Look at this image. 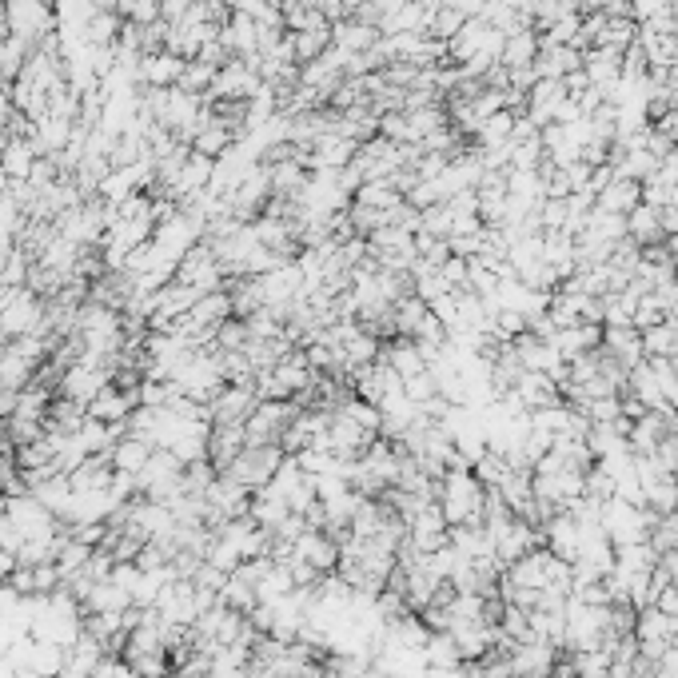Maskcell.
<instances>
[{
  "mask_svg": "<svg viewBox=\"0 0 678 678\" xmlns=\"http://www.w3.org/2000/svg\"><path fill=\"white\" fill-rule=\"evenodd\" d=\"M483 499H487V487L475 479L471 467H447V475L439 479V511L447 527L483 523Z\"/></svg>",
  "mask_w": 678,
  "mask_h": 678,
  "instance_id": "1",
  "label": "cell"
},
{
  "mask_svg": "<svg viewBox=\"0 0 678 678\" xmlns=\"http://www.w3.org/2000/svg\"><path fill=\"white\" fill-rule=\"evenodd\" d=\"M296 415H300V407H296L292 399H260L256 411L244 419V439H248V447L280 443V435L292 427Z\"/></svg>",
  "mask_w": 678,
  "mask_h": 678,
  "instance_id": "2",
  "label": "cell"
},
{
  "mask_svg": "<svg viewBox=\"0 0 678 678\" xmlns=\"http://www.w3.org/2000/svg\"><path fill=\"white\" fill-rule=\"evenodd\" d=\"M284 459H288V455H284L280 443H268V447H244V451L232 459V467H228L224 475H232L236 483H244V487L256 495V491H264V487L276 479V471H280Z\"/></svg>",
  "mask_w": 678,
  "mask_h": 678,
  "instance_id": "3",
  "label": "cell"
},
{
  "mask_svg": "<svg viewBox=\"0 0 678 678\" xmlns=\"http://www.w3.org/2000/svg\"><path fill=\"white\" fill-rule=\"evenodd\" d=\"M176 280H180V284H188V288H196L200 296H204V292L224 288V268H220V260H216V252H212V244H208V240L192 244V248L180 256V264H176Z\"/></svg>",
  "mask_w": 678,
  "mask_h": 678,
  "instance_id": "4",
  "label": "cell"
},
{
  "mask_svg": "<svg viewBox=\"0 0 678 678\" xmlns=\"http://www.w3.org/2000/svg\"><path fill=\"white\" fill-rule=\"evenodd\" d=\"M260 88H264V76H260L256 64H248V60H228V64L216 72V84H212V92H208L204 100H208V104H212V100H252Z\"/></svg>",
  "mask_w": 678,
  "mask_h": 678,
  "instance_id": "5",
  "label": "cell"
},
{
  "mask_svg": "<svg viewBox=\"0 0 678 678\" xmlns=\"http://www.w3.org/2000/svg\"><path fill=\"white\" fill-rule=\"evenodd\" d=\"M40 324H44V300L36 292H28V288H16L8 308H4V316H0V332L12 343L20 336H32Z\"/></svg>",
  "mask_w": 678,
  "mask_h": 678,
  "instance_id": "6",
  "label": "cell"
},
{
  "mask_svg": "<svg viewBox=\"0 0 678 678\" xmlns=\"http://www.w3.org/2000/svg\"><path fill=\"white\" fill-rule=\"evenodd\" d=\"M184 56L180 52H168V48H156V52H144L140 64H136V84L140 88H176L180 76H184Z\"/></svg>",
  "mask_w": 678,
  "mask_h": 678,
  "instance_id": "7",
  "label": "cell"
},
{
  "mask_svg": "<svg viewBox=\"0 0 678 678\" xmlns=\"http://www.w3.org/2000/svg\"><path fill=\"white\" fill-rule=\"evenodd\" d=\"M256 403H260L256 383H224V391L208 403L212 407V423H244L256 411Z\"/></svg>",
  "mask_w": 678,
  "mask_h": 678,
  "instance_id": "8",
  "label": "cell"
},
{
  "mask_svg": "<svg viewBox=\"0 0 678 678\" xmlns=\"http://www.w3.org/2000/svg\"><path fill=\"white\" fill-rule=\"evenodd\" d=\"M407 543L419 551V555H431L439 547H447V519L439 511V499L427 503L411 523H407Z\"/></svg>",
  "mask_w": 678,
  "mask_h": 678,
  "instance_id": "9",
  "label": "cell"
},
{
  "mask_svg": "<svg viewBox=\"0 0 678 678\" xmlns=\"http://www.w3.org/2000/svg\"><path fill=\"white\" fill-rule=\"evenodd\" d=\"M136 407H140V387H136V391H124V387L108 383V387H100L96 399L88 403V415L112 427V423H128V415H132Z\"/></svg>",
  "mask_w": 678,
  "mask_h": 678,
  "instance_id": "10",
  "label": "cell"
},
{
  "mask_svg": "<svg viewBox=\"0 0 678 678\" xmlns=\"http://www.w3.org/2000/svg\"><path fill=\"white\" fill-rule=\"evenodd\" d=\"M292 559H304L312 563L320 575H336L339 571V543L328 531H304L292 547Z\"/></svg>",
  "mask_w": 678,
  "mask_h": 678,
  "instance_id": "11",
  "label": "cell"
},
{
  "mask_svg": "<svg viewBox=\"0 0 678 678\" xmlns=\"http://www.w3.org/2000/svg\"><path fill=\"white\" fill-rule=\"evenodd\" d=\"M563 104H567V84H563V80H535L531 92H527V116H531L539 128L555 124Z\"/></svg>",
  "mask_w": 678,
  "mask_h": 678,
  "instance_id": "12",
  "label": "cell"
},
{
  "mask_svg": "<svg viewBox=\"0 0 678 678\" xmlns=\"http://www.w3.org/2000/svg\"><path fill=\"white\" fill-rule=\"evenodd\" d=\"M244 447H248L244 423H212V431H208V463H212L216 471H228L232 459H236Z\"/></svg>",
  "mask_w": 678,
  "mask_h": 678,
  "instance_id": "13",
  "label": "cell"
},
{
  "mask_svg": "<svg viewBox=\"0 0 678 678\" xmlns=\"http://www.w3.org/2000/svg\"><path fill=\"white\" fill-rule=\"evenodd\" d=\"M643 204V184L639 180H627V176H611V184L595 196V208L599 212H611V216H627Z\"/></svg>",
  "mask_w": 678,
  "mask_h": 678,
  "instance_id": "14",
  "label": "cell"
},
{
  "mask_svg": "<svg viewBox=\"0 0 678 678\" xmlns=\"http://www.w3.org/2000/svg\"><path fill=\"white\" fill-rule=\"evenodd\" d=\"M152 443L148 439H140V435H120L112 447H108V463H112V471H124V475H140L144 467H148V459H152Z\"/></svg>",
  "mask_w": 678,
  "mask_h": 678,
  "instance_id": "15",
  "label": "cell"
},
{
  "mask_svg": "<svg viewBox=\"0 0 678 678\" xmlns=\"http://www.w3.org/2000/svg\"><path fill=\"white\" fill-rule=\"evenodd\" d=\"M36 160H40V148L32 144V136H4L0 140V168H4L8 180H28Z\"/></svg>",
  "mask_w": 678,
  "mask_h": 678,
  "instance_id": "16",
  "label": "cell"
},
{
  "mask_svg": "<svg viewBox=\"0 0 678 678\" xmlns=\"http://www.w3.org/2000/svg\"><path fill=\"white\" fill-rule=\"evenodd\" d=\"M603 351L611 359H619L623 371L639 367L647 355H643V332L639 328H603Z\"/></svg>",
  "mask_w": 678,
  "mask_h": 678,
  "instance_id": "17",
  "label": "cell"
},
{
  "mask_svg": "<svg viewBox=\"0 0 678 678\" xmlns=\"http://www.w3.org/2000/svg\"><path fill=\"white\" fill-rule=\"evenodd\" d=\"M375 40H379V28L375 24H367V20H359V16H343L332 24V44L343 48V52H371L375 48Z\"/></svg>",
  "mask_w": 678,
  "mask_h": 678,
  "instance_id": "18",
  "label": "cell"
},
{
  "mask_svg": "<svg viewBox=\"0 0 678 678\" xmlns=\"http://www.w3.org/2000/svg\"><path fill=\"white\" fill-rule=\"evenodd\" d=\"M379 359L399 375V379H411V375H419V371H427V359L419 355V347H415V339H387L383 343V351H379Z\"/></svg>",
  "mask_w": 678,
  "mask_h": 678,
  "instance_id": "19",
  "label": "cell"
},
{
  "mask_svg": "<svg viewBox=\"0 0 678 678\" xmlns=\"http://www.w3.org/2000/svg\"><path fill=\"white\" fill-rule=\"evenodd\" d=\"M248 515L272 535L288 515H292V507H288V495H280V491H272V487H264V491H256L252 495V507H248Z\"/></svg>",
  "mask_w": 678,
  "mask_h": 678,
  "instance_id": "20",
  "label": "cell"
},
{
  "mask_svg": "<svg viewBox=\"0 0 678 678\" xmlns=\"http://www.w3.org/2000/svg\"><path fill=\"white\" fill-rule=\"evenodd\" d=\"M232 144H240V140H236V132H232L228 124H220L216 116H208V124L192 136V144H188V148H192V152H200V156H208V160H220Z\"/></svg>",
  "mask_w": 678,
  "mask_h": 678,
  "instance_id": "21",
  "label": "cell"
},
{
  "mask_svg": "<svg viewBox=\"0 0 678 678\" xmlns=\"http://www.w3.org/2000/svg\"><path fill=\"white\" fill-rule=\"evenodd\" d=\"M627 240H635L639 248H651V244H663V220H659V208L651 204H639L635 212H627Z\"/></svg>",
  "mask_w": 678,
  "mask_h": 678,
  "instance_id": "22",
  "label": "cell"
},
{
  "mask_svg": "<svg viewBox=\"0 0 678 678\" xmlns=\"http://www.w3.org/2000/svg\"><path fill=\"white\" fill-rule=\"evenodd\" d=\"M539 32L535 28H519V32H511L507 40H503V56H499V64L503 68H527V64H535V56H539Z\"/></svg>",
  "mask_w": 678,
  "mask_h": 678,
  "instance_id": "23",
  "label": "cell"
},
{
  "mask_svg": "<svg viewBox=\"0 0 678 678\" xmlns=\"http://www.w3.org/2000/svg\"><path fill=\"white\" fill-rule=\"evenodd\" d=\"M391 316H395V336L415 339L419 324L431 316V308H427V300H419L415 292H407L403 300H395V304H391Z\"/></svg>",
  "mask_w": 678,
  "mask_h": 678,
  "instance_id": "24",
  "label": "cell"
},
{
  "mask_svg": "<svg viewBox=\"0 0 678 678\" xmlns=\"http://www.w3.org/2000/svg\"><path fill=\"white\" fill-rule=\"evenodd\" d=\"M643 355L647 359H675L678 355V320H663L643 332Z\"/></svg>",
  "mask_w": 678,
  "mask_h": 678,
  "instance_id": "25",
  "label": "cell"
},
{
  "mask_svg": "<svg viewBox=\"0 0 678 678\" xmlns=\"http://www.w3.org/2000/svg\"><path fill=\"white\" fill-rule=\"evenodd\" d=\"M635 40H639V24H635V20H627V16H607V20H603V32H599V40H595V48L627 52Z\"/></svg>",
  "mask_w": 678,
  "mask_h": 678,
  "instance_id": "26",
  "label": "cell"
},
{
  "mask_svg": "<svg viewBox=\"0 0 678 678\" xmlns=\"http://www.w3.org/2000/svg\"><path fill=\"white\" fill-rule=\"evenodd\" d=\"M288 36H292V48H296V64H308V60H316L332 48V24L308 28V32H288Z\"/></svg>",
  "mask_w": 678,
  "mask_h": 678,
  "instance_id": "27",
  "label": "cell"
},
{
  "mask_svg": "<svg viewBox=\"0 0 678 678\" xmlns=\"http://www.w3.org/2000/svg\"><path fill=\"white\" fill-rule=\"evenodd\" d=\"M423 659H427V667H463V655H459L451 631H431V639L423 647Z\"/></svg>",
  "mask_w": 678,
  "mask_h": 678,
  "instance_id": "28",
  "label": "cell"
},
{
  "mask_svg": "<svg viewBox=\"0 0 678 678\" xmlns=\"http://www.w3.org/2000/svg\"><path fill=\"white\" fill-rule=\"evenodd\" d=\"M296 591V583H292V571H288V563H272V571L260 579V587H256V599L260 603H280L284 595H292Z\"/></svg>",
  "mask_w": 678,
  "mask_h": 678,
  "instance_id": "29",
  "label": "cell"
},
{
  "mask_svg": "<svg viewBox=\"0 0 678 678\" xmlns=\"http://www.w3.org/2000/svg\"><path fill=\"white\" fill-rule=\"evenodd\" d=\"M467 24V16L459 12V8H451V4H443V8H435L431 12V20H427V36H435V40H443V44H451L455 36H459V28Z\"/></svg>",
  "mask_w": 678,
  "mask_h": 678,
  "instance_id": "30",
  "label": "cell"
},
{
  "mask_svg": "<svg viewBox=\"0 0 678 678\" xmlns=\"http://www.w3.org/2000/svg\"><path fill=\"white\" fill-rule=\"evenodd\" d=\"M216 72H220V68H212V64H204L200 56H192V60L184 64V76H180V84H176V88L196 92V96H208V92H212V84H216Z\"/></svg>",
  "mask_w": 678,
  "mask_h": 678,
  "instance_id": "31",
  "label": "cell"
},
{
  "mask_svg": "<svg viewBox=\"0 0 678 678\" xmlns=\"http://www.w3.org/2000/svg\"><path fill=\"white\" fill-rule=\"evenodd\" d=\"M220 603H224L228 611H240V615H252V607H256L260 599H256V587H252V583H244V579H236V575H228V583H224V591H220Z\"/></svg>",
  "mask_w": 678,
  "mask_h": 678,
  "instance_id": "32",
  "label": "cell"
},
{
  "mask_svg": "<svg viewBox=\"0 0 678 678\" xmlns=\"http://www.w3.org/2000/svg\"><path fill=\"white\" fill-rule=\"evenodd\" d=\"M471 471H475V479H479L487 491H495V487L507 479V471H511V459H507V455H499V451H487V455H483V459H479Z\"/></svg>",
  "mask_w": 678,
  "mask_h": 678,
  "instance_id": "33",
  "label": "cell"
},
{
  "mask_svg": "<svg viewBox=\"0 0 678 678\" xmlns=\"http://www.w3.org/2000/svg\"><path fill=\"white\" fill-rule=\"evenodd\" d=\"M403 395H407L415 407H423L427 399H435V395H439V383H435L431 367H427V371H419V375H411V379H403Z\"/></svg>",
  "mask_w": 678,
  "mask_h": 678,
  "instance_id": "34",
  "label": "cell"
},
{
  "mask_svg": "<svg viewBox=\"0 0 678 678\" xmlns=\"http://www.w3.org/2000/svg\"><path fill=\"white\" fill-rule=\"evenodd\" d=\"M192 583H196V591H212V595H220L224 591V583H228V571H220L216 563H200L196 567V575H192Z\"/></svg>",
  "mask_w": 678,
  "mask_h": 678,
  "instance_id": "35",
  "label": "cell"
},
{
  "mask_svg": "<svg viewBox=\"0 0 678 678\" xmlns=\"http://www.w3.org/2000/svg\"><path fill=\"white\" fill-rule=\"evenodd\" d=\"M599 12H603V16H627V20H635L631 0H599Z\"/></svg>",
  "mask_w": 678,
  "mask_h": 678,
  "instance_id": "36",
  "label": "cell"
},
{
  "mask_svg": "<svg viewBox=\"0 0 678 678\" xmlns=\"http://www.w3.org/2000/svg\"><path fill=\"white\" fill-rule=\"evenodd\" d=\"M655 128H663L671 140H678V104L671 108V112H667V116H663V120H659V124H655Z\"/></svg>",
  "mask_w": 678,
  "mask_h": 678,
  "instance_id": "37",
  "label": "cell"
},
{
  "mask_svg": "<svg viewBox=\"0 0 678 678\" xmlns=\"http://www.w3.org/2000/svg\"><path fill=\"white\" fill-rule=\"evenodd\" d=\"M12 292H16V288H4V284H0V316H4V308H8V300H12Z\"/></svg>",
  "mask_w": 678,
  "mask_h": 678,
  "instance_id": "38",
  "label": "cell"
},
{
  "mask_svg": "<svg viewBox=\"0 0 678 678\" xmlns=\"http://www.w3.org/2000/svg\"><path fill=\"white\" fill-rule=\"evenodd\" d=\"M4 264H8V252H0V280H4Z\"/></svg>",
  "mask_w": 678,
  "mask_h": 678,
  "instance_id": "39",
  "label": "cell"
},
{
  "mask_svg": "<svg viewBox=\"0 0 678 678\" xmlns=\"http://www.w3.org/2000/svg\"><path fill=\"white\" fill-rule=\"evenodd\" d=\"M671 363H675V371H678V355H675V359H671Z\"/></svg>",
  "mask_w": 678,
  "mask_h": 678,
  "instance_id": "40",
  "label": "cell"
}]
</instances>
